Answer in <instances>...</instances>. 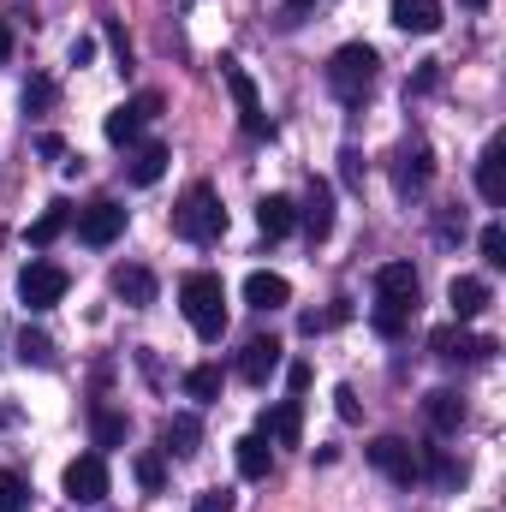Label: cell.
Segmentation results:
<instances>
[{
	"label": "cell",
	"mask_w": 506,
	"mask_h": 512,
	"mask_svg": "<svg viewBox=\"0 0 506 512\" xmlns=\"http://www.w3.org/2000/svg\"><path fill=\"white\" fill-rule=\"evenodd\" d=\"M108 42H114V54H120V66L131 60V42H126V30L120 24H108Z\"/></svg>",
	"instance_id": "38"
},
{
	"label": "cell",
	"mask_w": 506,
	"mask_h": 512,
	"mask_svg": "<svg viewBox=\"0 0 506 512\" xmlns=\"http://www.w3.org/2000/svg\"><path fill=\"white\" fill-rule=\"evenodd\" d=\"M256 227H262V239H286V233L298 227V203L280 197V191H268V197L256 203Z\"/></svg>",
	"instance_id": "14"
},
{
	"label": "cell",
	"mask_w": 506,
	"mask_h": 512,
	"mask_svg": "<svg viewBox=\"0 0 506 512\" xmlns=\"http://www.w3.org/2000/svg\"><path fill=\"white\" fill-rule=\"evenodd\" d=\"M286 382H292V393H304V387H310V364H292V370H286Z\"/></svg>",
	"instance_id": "39"
},
{
	"label": "cell",
	"mask_w": 506,
	"mask_h": 512,
	"mask_svg": "<svg viewBox=\"0 0 506 512\" xmlns=\"http://www.w3.org/2000/svg\"><path fill=\"white\" fill-rule=\"evenodd\" d=\"M66 227H72V203H48V209L30 221V245H36V251H48Z\"/></svg>",
	"instance_id": "21"
},
{
	"label": "cell",
	"mask_w": 506,
	"mask_h": 512,
	"mask_svg": "<svg viewBox=\"0 0 506 512\" xmlns=\"http://www.w3.org/2000/svg\"><path fill=\"white\" fill-rule=\"evenodd\" d=\"M304 6H310V0H286V12H292V18H298V12H304Z\"/></svg>",
	"instance_id": "41"
},
{
	"label": "cell",
	"mask_w": 506,
	"mask_h": 512,
	"mask_svg": "<svg viewBox=\"0 0 506 512\" xmlns=\"http://www.w3.org/2000/svg\"><path fill=\"white\" fill-rule=\"evenodd\" d=\"M233 459H239V477L262 483V477H268V465H274V453H268V435H245V441L233 447Z\"/></svg>",
	"instance_id": "24"
},
{
	"label": "cell",
	"mask_w": 506,
	"mask_h": 512,
	"mask_svg": "<svg viewBox=\"0 0 506 512\" xmlns=\"http://www.w3.org/2000/svg\"><path fill=\"white\" fill-rule=\"evenodd\" d=\"M120 233H126V209H120V203H90V209H78V239H84L90 251H108Z\"/></svg>",
	"instance_id": "9"
},
{
	"label": "cell",
	"mask_w": 506,
	"mask_h": 512,
	"mask_svg": "<svg viewBox=\"0 0 506 512\" xmlns=\"http://www.w3.org/2000/svg\"><path fill=\"white\" fill-rule=\"evenodd\" d=\"M66 501H78V507L108 501V459L102 453H84V459L66 465Z\"/></svg>",
	"instance_id": "6"
},
{
	"label": "cell",
	"mask_w": 506,
	"mask_h": 512,
	"mask_svg": "<svg viewBox=\"0 0 506 512\" xmlns=\"http://www.w3.org/2000/svg\"><path fill=\"white\" fill-rule=\"evenodd\" d=\"M18 358H24V364H36V370H48V364H54V340L24 328V334H18Z\"/></svg>",
	"instance_id": "28"
},
{
	"label": "cell",
	"mask_w": 506,
	"mask_h": 512,
	"mask_svg": "<svg viewBox=\"0 0 506 512\" xmlns=\"http://www.w3.org/2000/svg\"><path fill=\"white\" fill-rule=\"evenodd\" d=\"M429 346H435V358H447V364H459V358H465V364H489V358L501 352L495 340H471V334H459V328H435Z\"/></svg>",
	"instance_id": "10"
},
{
	"label": "cell",
	"mask_w": 506,
	"mask_h": 512,
	"mask_svg": "<svg viewBox=\"0 0 506 512\" xmlns=\"http://www.w3.org/2000/svg\"><path fill=\"white\" fill-rule=\"evenodd\" d=\"M90 60H96V36H78L72 42V66H90Z\"/></svg>",
	"instance_id": "36"
},
{
	"label": "cell",
	"mask_w": 506,
	"mask_h": 512,
	"mask_svg": "<svg viewBox=\"0 0 506 512\" xmlns=\"http://www.w3.org/2000/svg\"><path fill=\"white\" fill-rule=\"evenodd\" d=\"M286 298H292V286H286L280 274H268V268L245 274V304H251V310H280Z\"/></svg>",
	"instance_id": "18"
},
{
	"label": "cell",
	"mask_w": 506,
	"mask_h": 512,
	"mask_svg": "<svg viewBox=\"0 0 506 512\" xmlns=\"http://www.w3.org/2000/svg\"><path fill=\"white\" fill-rule=\"evenodd\" d=\"M364 453H370V465H376L381 477H393V483H417V471H423L417 447H411V441H399V435H376Z\"/></svg>",
	"instance_id": "7"
},
{
	"label": "cell",
	"mask_w": 506,
	"mask_h": 512,
	"mask_svg": "<svg viewBox=\"0 0 506 512\" xmlns=\"http://www.w3.org/2000/svg\"><path fill=\"white\" fill-rule=\"evenodd\" d=\"M66 286H72V274H66L60 262H30V268L18 274V298H24V310H54V304L66 298Z\"/></svg>",
	"instance_id": "5"
},
{
	"label": "cell",
	"mask_w": 506,
	"mask_h": 512,
	"mask_svg": "<svg viewBox=\"0 0 506 512\" xmlns=\"http://www.w3.org/2000/svg\"><path fill=\"white\" fill-rule=\"evenodd\" d=\"M191 512H233V495H227V489H203Z\"/></svg>",
	"instance_id": "33"
},
{
	"label": "cell",
	"mask_w": 506,
	"mask_h": 512,
	"mask_svg": "<svg viewBox=\"0 0 506 512\" xmlns=\"http://www.w3.org/2000/svg\"><path fill=\"white\" fill-rule=\"evenodd\" d=\"M102 131H108V143H120V149H126V143H137V131H143V114L126 102V108H114V114H108V126H102Z\"/></svg>",
	"instance_id": "27"
},
{
	"label": "cell",
	"mask_w": 506,
	"mask_h": 512,
	"mask_svg": "<svg viewBox=\"0 0 506 512\" xmlns=\"http://www.w3.org/2000/svg\"><path fill=\"white\" fill-rule=\"evenodd\" d=\"M280 352H286L280 340H251V346H245V358H239V376H245L251 387H262L274 370H280Z\"/></svg>",
	"instance_id": "16"
},
{
	"label": "cell",
	"mask_w": 506,
	"mask_h": 512,
	"mask_svg": "<svg viewBox=\"0 0 506 512\" xmlns=\"http://www.w3.org/2000/svg\"><path fill=\"white\" fill-rule=\"evenodd\" d=\"M465 6H489V0H465Z\"/></svg>",
	"instance_id": "42"
},
{
	"label": "cell",
	"mask_w": 506,
	"mask_h": 512,
	"mask_svg": "<svg viewBox=\"0 0 506 512\" xmlns=\"http://www.w3.org/2000/svg\"><path fill=\"white\" fill-rule=\"evenodd\" d=\"M381 72V54L370 42H346V48H334V60H328V90L340 96V102H364V90L376 84Z\"/></svg>",
	"instance_id": "4"
},
{
	"label": "cell",
	"mask_w": 506,
	"mask_h": 512,
	"mask_svg": "<svg viewBox=\"0 0 506 512\" xmlns=\"http://www.w3.org/2000/svg\"><path fill=\"white\" fill-rule=\"evenodd\" d=\"M387 18H393L405 36H435V30H441V0H393Z\"/></svg>",
	"instance_id": "11"
},
{
	"label": "cell",
	"mask_w": 506,
	"mask_h": 512,
	"mask_svg": "<svg viewBox=\"0 0 506 512\" xmlns=\"http://www.w3.org/2000/svg\"><path fill=\"white\" fill-rule=\"evenodd\" d=\"M221 78H227V90H233V102H239L245 131H251V137H274L268 114H262V96H256V84H251V72H245L239 60H221Z\"/></svg>",
	"instance_id": "8"
},
{
	"label": "cell",
	"mask_w": 506,
	"mask_h": 512,
	"mask_svg": "<svg viewBox=\"0 0 506 512\" xmlns=\"http://www.w3.org/2000/svg\"><path fill=\"white\" fill-rule=\"evenodd\" d=\"M423 417H429L441 435H459V423H465V399H459L453 387H435V393L423 399Z\"/></svg>",
	"instance_id": "17"
},
{
	"label": "cell",
	"mask_w": 506,
	"mask_h": 512,
	"mask_svg": "<svg viewBox=\"0 0 506 512\" xmlns=\"http://www.w3.org/2000/svg\"><path fill=\"white\" fill-rule=\"evenodd\" d=\"M477 191H483V203H506V143L495 137L489 149H483V161H477Z\"/></svg>",
	"instance_id": "13"
},
{
	"label": "cell",
	"mask_w": 506,
	"mask_h": 512,
	"mask_svg": "<svg viewBox=\"0 0 506 512\" xmlns=\"http://www.w3.org/2000/svg\"><path fill=\"white\" fill-rule=\"evenodd\" d=\"M0 245H6V227H0Z\"/></svg>",
	"instance_id": "43"
},
{
	"label": "cell",
	"mask_w": 506,
	"mask_h": 512,
	"mask_svg": "<svg viewBox=\"0 0 506 512\" xmlns=\"http://www.w3.org/2000/svg\"><path fill=\"white\" fill-rule=\"evenodd\" d=\"M215 393H221V370H215V364H197V370H185V399L209 405Z\"/></svg>",
	"instance_id": "26"
},
{
	"label": "cell",
	"mask_w": 506,
	"mask_h": 512,
	"mask_svg": "<svg viewBox=\"0 0 506 512\" xmlns=\"http://www.w3.org/2000/svg\"><path fill=\"white\" fill-rule=\"evenodd\" d=\"M126 441V417L120 411H96V447H120Z\"/></svg>",
	"instance_id": "30"
},
{
	"label": "cell",
	"mask_w": 506,
	"mask_h": 512,
	"mask_svg": "<svg viewBox=\"0 0 506 512\" xmlns=\"http://www.w3.org/2000/svg\"><path fill=\"white\" fill-rule=\"evenodd\" d=\"M179 310H185L197 340H221L227 334V286H221V274H209V268L185 274L179 280Z\"/></svg>",
	"instance_id": "2"
},
{
	"label": "cell",
	"mask_w": 506,
	"mask_h": 512,
	"mask_svg": "<svg viewBox=\"0 0 506 512\" xmlns=\"http://www.w3.org/2000/svg\"><path fill=\"white\" fill-rule=\"evenodd\" d=\"M477 245H483V262H489V268H506V227H483Z\"/></svg>",
	"instance_id": "31"
},
{
	"label": "cell",
	"mask_w": 506,
	"mask_h": 512,
	"mask_svg": "<svg viewBox=\"0 0 506 512\" xmlns=\"http://www.w3.org/2000/svg\"><path fill=\"white\" fill-rule=\"evenodd\" d=\"M173 233L191 239V245L221 239V233H227V209H221V197H215L209 185H191V191L173 203Z\"/></svg>",
	"instance_id": "3"
},
{
	"label": "cell",
	"mask_w": 506,
	"mask_h": 512,
	"mask_svg": "<svg viewBox=\"0 0 506 512\" xmlns=\"http://www.w3.org/2000/svg\"><path fill=\"white\" fill-rule=\"evenodd\" d=\"M131 108H137V114H143V120H155V114H161V90H143V96H137V102H131Z\"/></svg>",
	"instance_id": "37"
},
{
	"label": "cell",
	"mask_w": 506,
	"mask_h": 512,
	"mask_svg": "<svg viewBox=\"0 0 506 512\" xmlns=\"http://www.w3.org/2000/svg\"><path fill=\"white\" fill-rule=\"evenodd\" d=\"M447 304H453V316H459V322H477V316L489 310V280H477V274H459V280L447 286Z\"/></svg>",
	"instance_id": "15"
},
{
	"label": "cell",
	"mask_w": 506,
	"mask_h": 512,
	"mask_svg": "<svg viewBox=\"0 0 506 512\" xmlns=\"http://www.w3.org/2000/svg\"><path fill=\"white\" fill-rule=\"evenodd\" d=\"M298 221H304L310 239H328V233H334V191H328V179L310 185V197L298 203Z\"/></svg>",
	"instance_id": "12"
},
{
	"label": "cell",
	"mask_w": 506,
	"mask_h": 512,
	"mask_svg": "<svg viewBox=\"0 0 506 512\" xmlns=\"http://www.w3.org/2000/svg\"><path fill=\"white\" fill-rule=\"evenodd\" d=\"M393 179H399V191H423L429 179H435V155L417 143V149H399V167H393Z\"/></svg>",
	"instance_id": "19"
},
{
	"label": "cell",
	"mask_w": 506,
	"mask_h": 512,
	"mask_svg": "<svg viewBox=\"0 0 506 512\" xmlns=\"http://www.w3.org/2000/svg\"><path fill=\"white\" fill-rule=\"evenodd\" d=\"M30 507V483L18 471H0V512H24Z\"/></svg>",
	"instance_id": "29"
},
{
	"label": "cell",
	"mask_w": 506,
	"mask_h": 512,
	"mask_svg": "<svg viewBox=\"0 0 506 512\" xmlns=\"http://www.w3.org/2000/svg\"><path fill=\"white\" fill-rule=\"evenodd\" d=\"M137 483H143V489H161V459H155V453L137 459Z\"/></svg>",
	"instance_id": "34"
},
{
	"label": "cell",
	"mask_w": 506,
	"mask_h": 512,
	"mask_svg": "<svg viewBox=\"0 0 506 512\" xmlns=\"http://www.w3.org/2000/svg\"><path fill=\"white\" fill-rule=\"evenodd\" d=\"M114 298H126L131 310H143V304L155 298V274H149V268H120V274H114Z\"/></svg>",
	"instance_id": "25"
},
{
	"label": "cell",
	"mask_w": 506,
	"mask_h": 512,
	"mask_svg": "<svg viewBox=\"0 0 506 512\" xmlns=\"http://www.w3.org/2000/svg\"><path fill=\"white\" fill-rule=\"evenodd\" d=\"M167 161H173V149H167V143H143V149L131 155L126 179H131V185H155V179L167 173Z\"/></svg>",
	"instance_id": "20"
},
{
	"label": "cell",
	"mask_w": 506,
	"mask_h": 512,
	"mask_svg": "<svg viewBox=\"0 0 506 512\" xmlns=\"http://www.w3.org/2000/svg\"><path fill=\"white\" fill-rule=\"evenodd\" d=\"M417 268L411 262H381L376 268V334L381 340H399L411 328V310H417Z\"/></svg>",
	"instance_id": "1"
},
{
	"label": "cell",
	"mask_w": 506,
	"mask_h": 512,
	"mask_svg": "<svg viewBox=\"0 0 506 512\" xmlns=\"http://www.w3.org/2000/svg\"><path fill=\"white\" fill-rule=\"evenodd\" d=\"M12 54V30H6V18H0V60Z\"/></svg>",
	"instance_id": "40"
},
{
	"label": "cell",
	"mask_w": 506,
	"mask_h": 512,
	"mask_svg": "<svg viewBox=\"0 0 506 512\" xmlns=\"http://www.w3.org/2000/svg\"><path fill=\"white\" fill-rule=\"evenodd\" d=\"M334 411H340L346 423H358V417H364V411H358V393H352V387H340V393H334Z\"/></svg>",
	"instance_id": "35"
},
{
	"label": "cell",
	"mask_w": 506,
	"mask_h": 512,
	"mask_svg": "<svg viewBox=\"0 0 506 512\" xmlns=\"http://www.w3.org/2000/svg\"><path fill=\"white\" fill-rule=\"evenodd\" d=\"M262 429L280 441V447H298V435H304V411H298V399H286V405H274L268 417H262Z\"/></svg>",
	"instance_id": "22"
},
{
	"label": "cell",
	"mask_w": 506,
	"mask_h": 512,
	"mask_svg": "<svg viewBox=\"0 0 506 512\" xmlns=\"http://www.w3.org/2000/svg\"><path fill=\"white\" fill-rule=\"evenodd\" d=\"M161 441H167V453H179V459H191V453H197V441H203V423H197L191 411H179V417H167V429H161Z\"/></svg>",
	"instance_id": "23"
},
{
	"label": "cell",
	"mask_w": 506,
	"mask_h": 512,
	"mask_svg": "<svg viewBox=\"0 0 506 512\" xmlns=\"http://www.w3.org/2000/svg\"><path fill=\"white\" fill-rule=\"evenodd\" d=\"M48 102H54V84H48V78H30V84H24V108H36V114H42Z\"/></svg>",
	"instance_id": "32"
}]
</instances>
